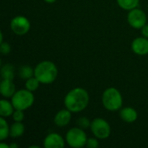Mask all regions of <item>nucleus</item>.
<instances>
[{
    "label": "nucleus",
    "instance_id": "1",
    "mask_svg": "<svg viewBox=\"0 0 148 148\" xmlns=\"http://www.w3.org/2000/svg\"><path fill=\"white\" fill-rule=\"evenodd\" d=\"M89 103V95L86 89L75 88L70 90L64 98V105L72 113H79L84 110Z\"/></svg>",
    "mask_w": 148,
    "mask_h": 148
},
{
    "label": "nucleus",
    "instance_id": "2",
    "mask_svg": "<svg viewBox=\"0 0 148 148\" xmlns=\"http://www.w3.org/2000/svg\"><path fill=\"white\" fill-rule=\"evenodd\" d=\"M57 67L53 62L42 61L35 68V76L42 84H50L54 82L57 77Z\"/></svg>",
    "mask_w": 148,
    "mask_h": 148
},
{
    "label": "nucleus",
    "instance_id": "3",
    "mask_svg": "<svg viewBox=\"0 0 148 148\" xmlns=\"http://www.w3.org/2000/svg\"><path fill=\"white\" fill-rule=\"evenodd\" d=\"M103 107L108 111H117L122 107L123 100L120 91L115 88H107L101 97Z\"/></svg>",
    "mask_w": 148,
    "mask_h": 148
},
{
    "label": "nucleus",
    "instance_id": "4",
    "mask_svg": "<svg viewBox=\"0 0 148 148\" xmlns=\"http://www.w3.org/2000/svg\"><path fill=\"white\" fill-rule=\"evenodd\" d=\"M35 101V96L33 93L28 89H21L16 91L14 95L11 97V102L15 109L26 110L29 108Z\"/></svg>",
    "mask_w": 148,
    "mask_h": 148
},
{
    "label": "nucleus",
    "instance_id": "5",
    "mask_svg": "<svg viewBox=\"0 0 148 148\" xmlns=\"http://www.w3.org/2000/svg\"><path fill=\"white\" fill-rule=\"evenodd\" d=\"M88 140L87 134L81 127H73L67 132L66 142L73 148H81L86 146Z\"/></svg>",
    "mask_w": 148,
    "mask_h": 148
},
{
    "label": "nucleus",
    "instance_id": "6",
    "mask_svg": "<svg viewBox=\"0 0 148 148\" xmlns=\"http://www.w3.org/2000/svg\"><path fill=\"white\" fill-rule=\"evenodd\" d=\"M90 129L95 138L105 140L111 134V127L109 123L102 118H95L91 121Z\"/></svg>",
    "mask_w": 148,
    "mask_h": 148
},
{
    "label": "nucleus",
    "instance_id": "7",
    "mask_svg": "<svg viewBox=\"0 0 148 148\" xmlns=\"http://www.w3.org/2000/svg\"><path fill=\"white\" fill-rule=\"evenodd\" d=\"M147 15L146 13L138 8L129 10L127 15V22L130 26L134 29H142L147 24Z\"/></svg>",
    "mask_w": 148,
    "mask_h": 148
},
{
    "label": "nucleus",
    "instance_id": "8",
    "mask_svg": "<svg viewBox=\"0 0 148 148\" xmlns=\"http://www.w3.org/2000/svg\"><path fill=\"white\" fill-rule=\"evenodd\" d=\"M10 29L13 33L18 36L27 34L30 29V23L23 16H16L10 21Z\"/></svg>",
    "mask_w": 148,
    "mask_h": 148
},
{
    "label": "nucleus",
    "instance_id": "9",
    "mask_svg": "<svg viewBox=\"0 0 148 148\" xmlns=\"http://www.w3.org/2000/svg\"><path fill=\"white\" fill-rule=\"evenodd\" d=\"M65 146L63 138L56 133L49 134L43 140V147L45 148H62Z\"/></svg>",
    "mask_w": 148,
    "mask_h": 148
},
{
    "label": "nucleus",
    "instance_id": "10",
    "mask_svg": "<svg viewBox=\"0 0 148 148\" xmlns=\"http://www.w3.org/2000/svg\"><path fill=\"white\" fill-rule=\"evenodd\" d=\"M133 51L139 56H145L148 54V38L144 36L135 38L132 42Z\"/></svg>",
    "mask_w": 148,
    "mask_h": 148
},
{
    "label": "nucleus",
    "instance_id": "11",
    "mask_svg": "<svg viewBox=\"0 0 148 148\" xmlns=\"http://www.w3.org/2000/svg\"><path fill=\"white\" fill-rule=\"evenodd\" d=\"M71 113L72 112H70L67 108L62 109L59 112H57L54 118L55 124L59 127H63L69 125L71 121Z\"/></svg>",
    "mask_w": 148,
    "mask_h": 148
},
{
    "label": "nucleus",
    "instance_id": "12",
    "mask_svg": "<svg viewBox=\"0 0 148 148\" xmlns=\"http://www.w3.org/2000/svg\"><path fill=\"white\" fill-rule=\"evenodd\" d=\"M120 116L123 121L127 123H134L138 119V113L134 108L131 107H126L121 110Z\"/></svg>",
    "mask_w": 148,
    "mask_h": 148
},
{
    "label": "nucleus",
    "instance_id": "13",
    "mask_svg": "<svg viewBox=\"0 0 148 148\" xmlns=\"http://www.w3.org/2000/svg\"><path fill=\"white\" fill-rule=\"evenodd\" d=\"M1 95L5 98H11L16 93V87L12 80L3 79L0 86Z\"/></svg>",
    "mask_w": 148,
    "mask_h": 148
},
{
    "label": "nucleus",
    "instance_id": "14",
    "mask_svg": "<svg viewBox=\"0 0 148 148\" xmlns=\"http://www.w3.org/2000/svg\"><path fill=\"white\" fill-rule=\"evenodd\" d=\"M14 106L12 102L8 101L7 100H1L0 101V115L1 117H9L12 116L14 113Z\"/></svg>",
    "mask_w": 148,
    "mask_h": 148
},
{
    "label": "nucleus",
    "instance_id": "15",
    "mask_svg": "<svg viewBox=\"0 0 148 148\" xmlns=\"http://www.w3.org/2000/svg\"><path fill=\"white\" fill-rule=\"evenodd\" d=\"M25 131V127L22 122L15 121L10 127V136L11 138H19L21 137Z\"/></svg>",
    "mask_w": 148,
    "mask_h": 148
},
{
    "label": "nucleus",
    "instance_id": "16",
    "mask_svg": "<svg viewBox=\"0 0 148 148\" xmlns=\"http://www.w3.org/2000/svg\"><path fill=\"white\" fill-rule=\"evenodd\" d=\"M1 76L5 80H12L15 76V68L10 63H6L2 66L1 69Z\"/></svg>",
    "mask_w": 148,
    "mask_h": 148
},
{
    "label": "nucleus",
    "instance_id": "17",
    "mask_svg": "<svg viewBox=\"0 0 148 148\" xmlns=\"http://www.w3.org/2000/svg\"><path fill=\"white\" fill-rule=\"evenodd\" d=\"M35 75V69H33L29 65H23L18 69V75L23 80H27Z\"/></svg>",
    "mask_w": 148,
    "mask_h": 148
},
{
    "label": "nucleus",
    "instance_id": "18",
    "mask_svg": "<svg viewBox=\"0 0 148 148\" xmlns=\"http://www.w3.org/2000/svg\"><path fill=\"white\" fill-rule=\"evenodd\" d=\"M118 5L126 10H131L138 7L140 0H116Z\"/></svg>",
    "mask_w": 148,
    "mask_h": 148
},
{
    "label": "nucleus",
    "instance_id": "19",
    "mask_svg": "<svg viewBox=\"0 0 148 148\" xmlns=\"http://www.w3.org/2000/svg\"><path fill=\"white\" fill-rule=\"evenodd\" d=\"M10 136V127L3 117L0 118V140H4Z\"/></svg>",
    "mask_w": 148,
    "mask_h": 148
},
{
    "label": "nucleus",
    "instance_id": "20",
    "mask_svg": "<svg viewBox=\"0 0 148 148\" xmlns=\"http://www.w3.org/2000/svg\"><path fill=\"white\" fill-rule=\"evenodd\" d=\"M40 83L41 82H39V80L34 75V76H32V77L26 80V82H25V88L31 91V92H34L39 88Z\"/></svg>",
    "mask_w": 148,
    "mask_h": 148
},
{
    "label": "nucleus",
    "instance_id": "21",
    "mask_svg": "<svg viewBox=\"0 0 148 148\" xmlns=\"http://www.w3.org/2000/svg\"><path fill=\"white\" fill-rule=\"evenodd\" d=\"M77 125L79 127L85 130V129H88V127H90L91 122L87 117H81L77 120Z\"/></svg>",
    "mask_w": 148,
    "mask_h": 148
},
{
    "label": "nucleus",
    "instance_id": "22",
    "mask_svg": "<svg viewBox=\"0 0 148 148\" xmlns=\"http://www.w3.org/2000/svg\"><path fill=\"white\" fill-rule=\"evenodd\" d=\"M12 118L15 121L17 122H22L24 119V114H23V110H19V109H15L13 114H12Z\"/></svg>",
    "mask_w": 148,
    "mask_h": 148
},
{
    "label": "nucleus",
    "instance_id": "23",
    "mask_svg": "<svg viewBox=\"0 0 148 148\" xmlns=\"http://www.w3.org/2000/svg\"><path fill=\"white\" fill-rule=\"evenodd\" d=\"M1 53L3 55H8L11 51V47L8 42H1V47H0Z\"/></svg>",
    "mask_w": 148,
    "mask_h": 148
},
{
    "label": "nucleus",
    "instance_id": "24",
    "mask_svg": "<svg viewBox=\"0 0 148 148\" xmlns=\"http://www.w3.org/2000/svg\"><path fill=\"white\" fill-rule=\"evenodd\" d=\"M86 147L88 148H96L99 147V142H98L97 139L90 138V139H88Z\"/></svg>",
    "mask_w": 148,
    "mask_h": 148
},
{
    "label": "nucleus",
    "instance_id": "25",
    "mask_svg": "<svg viewBox=\"0 0 148 148\" xmlns=\"http://www.w3.org/2000/svg\"><path fill=\"white\" fill-rule=\"evenodd\" d=\"M141 34L144 37L148 38V24H146L142 29H141Z\"/></svg>",
    "mask_w": 148,
    "mask_h": 148
},
{
    "label": "nucleus",
    "instance_id": "26",
    "mask_svg": "<svg viewBox=\"0 0 148 148\" xmlns=\"http://www.w3.org/2000/svg\"><path fill=\"white\" fill-rule=\"evenodd\" d=\"M0 147H1V148H10V146H8L7 144L2 143V144L0 145Z\"/></svg>",
    "mask_w": 148,
    "mask_h": 148
},
{
    "label": "nucleus",
    "instance_id": "27",
    "mask_svg": "<svg viewBox=\"0 0 148 148\" xmlns=\"http://www.w3.org/2000/svg\"><path fill=\"white\" fill-rule=\"evenodd\" d=\"M18 147V146L16 145V144H15V143H11L10 145V148H17Z\"/></svg>",
    "mask_w": 148,
    "mask_h": 148
},
{
    "label": "nucleus",
    "instance_id": "28",
    "mask_svg": "<svg viewBox=\"0 0 148 148\" xmlns=\"http://www.w3.org/2000/svg\"><path fill=\"white\" fill-rule=\"evenodd\" d=\"M46 3H55L56 0H44Z\"/></svg>",
    "mask_w": 148,
    "mask_h": 148
},
{
    "label": "nucleus",
    "instance_id": "29",
    "mask_svg": "<svg viewBox=\"0 0 148 148\" xmlns=\"http://www.w3.org/2000/svg\"><path fill=\"white\" fill-rule=\"evenodd\" d=\"M29 148H39V147H37V146H31V147H29Z\"/></svg>",
    "mask_w": 148,
    "mask_h": 148
}]
</instances>
